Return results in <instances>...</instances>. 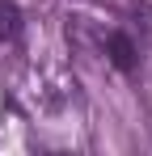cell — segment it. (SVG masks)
Masks as SVG:
<instances>
[{"label":"cell","instance_id":"cell-1","mask_svg":"<svg viewBox=\"0 0 152 156\" xmlns=\"http://www.w3.org/2000/svg\"><path fill=\"white\" fill-rule=\"evenodd\" d=\"M106 51H110V63H114V68H123V72L135 68V42H131L127 34H110V38H106Z\"/></svg>","mask_w":152,"mask_h":156},{"label":"cell","instance_id":"cell-2","mask_svg":"<svg viewBox=\"0 0 152 156\" xmlns=\"http://www.w3.org/2000/svg\"><path fill=\"white\" fill-rule=\"evenodd\" d=\"M21 34V9L13 0H0V42H17Z\"/></svg>","mask_w":152,"mask_h":156}]
</instances>
